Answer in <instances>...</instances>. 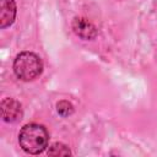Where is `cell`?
<instances>
[{
  "label": "cell",
  "mask_w": 157,
  "mask_h": 157,
  "mask_svg": "<svg viewBox=\"0 0 157 157\" xmlns=\"http://www.w3.org/2000/svg\"><path fill=\"white\" fill-rule=\"evenodd\" d=\"M48 155L49 156H55V157H58V156H70L71 151L66 145H64L61 142H54L49 146Z\"/></svg>",
  "instance_id": "8992f818"
},
{
  "label": "cell",
  "mask_w": 157,
  "mask_h": 157,
  "mask_svg": "<svg viewBox=\"0 0 157 157\" xmlns=\"http://www.w3.org/2000/svg\"><path fill=\"white\" fill-rule=\"evenodd\" d=\"M13 72L22 81H33L43 71L42 59L32 52H22L13 60Z\"/></svg>",
  "instance_id": "7a4b0ae2"
},
{
  "label": "cell",
  "mask_w": 157,
  "mask_h": 157,
  "mask_svg": "<svg viewBox=\"0 0 157 157\" xmlns=\"http://www.w3.org/2000/svg\"><path fill=\"white\" fill-rule=\"evenodd\" d=\"M72 28L75 33L83 39H91L96 37V27L91 22H88L86 18L75 17L72 22Z\"/></svg>",
  "instance_id": "5b68a950"
},
{
  "label": "cell",
  "mask_w": 157,
  "mask_h": 157,
  "mask_svg": "<svg viewBox=\"0 0 157 157\" xmlns=\"http://www.w3.org/2000/svg\"><path fill=\"white\" fill-rule=\"evenodd\" d=\"M1 117L6 123H15L22 118V107L13 98L1 101Z\"/></svg>",
  "instance_id": "3957f363"
},
{
  "label": "cell",
  "mask_w": 157,
  "mask_h": 157,
  "mask_svg": "<svg viewBox=\"0 0 157 157\" xmlns=\"http://www.w3.org/2000/svg\"><path fill=\"white\" fill-rule=\"evenodd\" d=\"M16 17V4L13 0H0V28L11 26Z\"/></svg>",
  "instance_id": "277c9868"
},
{
  "label": "cell",
  "mask_w": 157,
  "mask_h": 157,
  "mask_svg": "<svg viewBox=\"0 0 157 157\" xmlns=\"http://www.w3.org/2000/svg\"><path fill=\"white\" fill-rule=\"evenodd\" d=\"M56 110L60 115L63 117H66V115H70L72 112H74V107L71 103L66 102V101H61L56 104Z\"/></svg>",
  "instance_id": "52a82bcc"
},
{
  "label": "cell",
  "mask_w": 157,
  "mask_h": 157,
  "mask_svg": "<svg viewBox=\"0 0 157 157\" xmlns=\"http://www.w3.org/2000/svg\"><path fill=\"white\" fill-rule=\"evenodd\" d=\"M49 142V134L47 129L36 123L26 124L18 134V144L21 148L29 155L42 153Z\"/></svg>",
  "instance_id": "6da1fadb"
}]
</instances>
